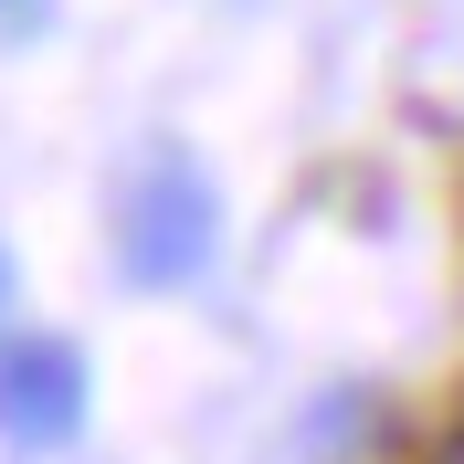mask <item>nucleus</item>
Here are the masks:
<instances>
[{
    "mask_svg": "<svg viewBox=\"0 0 464 464\" xmlns=\"http://www.w3.org/2000/svg\"><path fill=\"white\" fill-rule=\"evenodd\" d=\"M116 254L138 285H190L211 264V179L190 159H159V169L127 190V222H116Z\"/></svg>",
    "mask_w": 464,
    "mask_h": 464,
    "instance_id": "nucleus-1",
    "label": "nucleus"
},
{
    "mask_svg": "<svg viewBox=\"0 0 464 464\" xmlns=\"http://www.w3.org/2000/svg\"><path fill=\"white\" fill-rule=\"evenodd\" d=\"M74 422H85V359L63 338L0 348V433L11 443H63Z\"/></svg>",
    "mask_w": 464,
    "mask_h": 464,
    "instance_id": "nucleus-2",
    "label": "nucleus"
},
{
    "mask_svg": "<svg viewBox=\"0 0 464 464\" xmlns=\"http://www.w3.org/2000/svg\"><path fill=\"white\" fill-rule=\"evenodd\" d=\"M433 464H464V433H454V443H443V454H433Z\"/></svg>",
    "mask_w": 464,
    "mask_h": 464,
    "instance_id": "nucleus-3",
    "label": "nucleus"
}]
</instances>
